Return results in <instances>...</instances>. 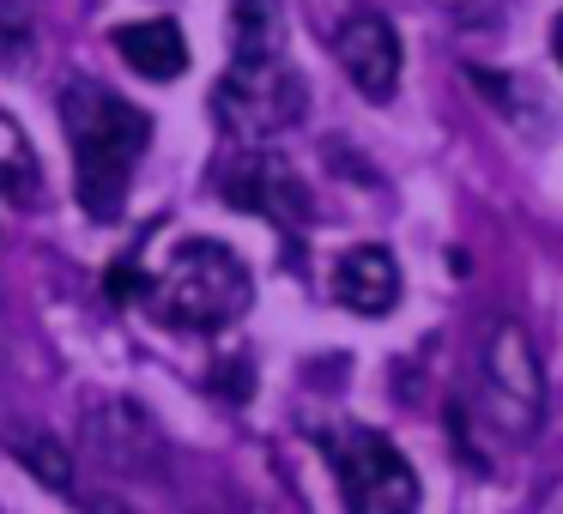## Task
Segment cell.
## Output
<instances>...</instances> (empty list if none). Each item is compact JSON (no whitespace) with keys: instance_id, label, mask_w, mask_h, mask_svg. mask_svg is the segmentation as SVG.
Instances as JSON below:
<instances>
[{"instance_id":"9c48e42d","label":"cell","mask_w":563,"mask_h":514,"mask_svg":"<svg viewBox=\"0 0 563 514\" xmlns=\"http://www.w3.org/2000/svg\"><path fill=\"white\" fill-rule=\"evenodd\" d=\"M115 55H122L134 74H146V79H183V67H188V43H183V31H176V19H140V25H122L115 31Z\"/></svg>"},{"instance_id":"8992f818","label":"cell","mask_w":563,"mask_h":514,"mask_svg":"<svg viewBox=\"0 0 563 514\" xmlns=\"http://www.w3.org/2000/svg\"><path fill=\"white\" fill-rule=\"evenodd\" d=\"M219 194L231 200L236 212H255V219L279 224V231H303L309 224V188L303 176L291 170V158H279L273 146H249L224 164Z\"/></svg>"},{"instance_id":"ba28073f","label":"cell","mask_w":563,"mask_h":514,"mask_svg":"<svg viewBox=\"0 0 563 514\" xmlns=\"http://www.w3.org/2000/svg\"><path fill=\"white\" fill-rule=\"evenodd\" d=\"M333 297L352 315H388L400 303V260L382 243H357L333 260Z\"/></svg>"},{"instance_id":"277c9868","label":"cell","mask_w":563,"mask_h":514,"mask_svg":"<svg viewBox=\"0 0 563 514\" xmlns=\"http://www.w3.org/2000/svg\"><path fill=\"white\" fill-rule=\"evenodd\" d=\"M303 110H309V91L291 62H231L219 91H212V115L236 139H273L303 122Z\"/></svg>"},{"instance_id":"4fadbf2b","label":"cell","mask_w":563,"mask_h":514,"mask_svg":"<svg viewBox=\"0 0 563 514\" xmlns=\"http://www.w3.org/2000/svg\"><path fill=\"white\" fill-rule=\"evenodd\" d=\"M25 49H31V19H25V7H19V0H0V62L13 67Z\"/></svg>"},{"instance_id":"5bb4252c","label":"cell","mask_w":563,"mask_h":514,"mask_svg":"<svg viewBox=\"0 0 563 514\" xmlns=\"http://www.w3.org/2000/svg\"><path fill=\"white\" fill-rule=\"evenodd\" d=\"M551 55H558V67H563V13H558V25H551Z\"/></svg>"},{"instance_id":"30bf717a","label":"cell","mask_w":563,"mask_h":514,"mask_svg":"<svg viewBox=\"0 0 563 514\" xmlns=\"http://www.w3.org/2000/svg\"><path fill=\"white\" fill-rule=\"evenodd\" d=\"M231 62H285L279 0H231Z\"/></svg>"},{"instance_id":"52a82bcc","label":"cell","mask_w":563,"mask_h":514,"mask_svg":"<svg viewBox=\"0 0 563 514\" xmlns=\"http://www.w3.org/2000/svg\"><path fill=\"white\" fill-rule=\"evenodd\" d=\"M333 55H340L345 79L357 86V98L388 103L400 91V31L388 25V13H369V7L345 13L340 31H333Z\"/></svg>"},{"instance_id":"7a4b0ae2","label":"cell","mask_w":563,"mask_h":514,"mask_svg":"<svg viewBox=\"0 0 563 514\" xmlns=\"http://www.w3.org/2000/svg\"><path fill=\"white\" fill-rule=\"evenodd\" d=\"M146 303L176 333H224L255 303V279L236 248L212 243V236H188L170 248V267L158 272V284H146Z\"/></svg>"},{"instance_id":"7c38bea8","label":"cell","mask_w":563,"mask_h":514,"mask_svg":"<svg viewBox=\"0 0 563 514\" xmlns=\"http://www.w3.org/2000/svg\"><path fill=\"white\" fill-rule=\"evenodd\" d=\"M43 170H37V152H31L25 127L0 110V194L7 200H37Z\"/></svg>"},{"instance_id":"5b68a950","label":"cell","mask_w":563,"mask_h":514,"mask_svg":"<svg viewBox=\"0 0 563 514\" xmlns=\"http://www.w3.org/2000/svg\"><path fill=\"white\" fill-rule=\"evenodd\" d=\"M478 393H485V417L497 436L527 442L539 429V417H545V369H539V351L521 321H497L490 327Z\"/></svg>"},{"instance_id":"9a60e30c","label":"cell","mask_w":563,"mask_h":514,"mask_svg":"<svg viewBox=\"0 0 563 514\" xmlns=\"http://www.w3.org/2000/svg\"><path fill=\"white\" fill-rule=\"evenodd\" d=\"M91 514H134L128 502H91Z\"/></svg>"},{"instance_id":"8fae6325","label":"cell","mask_w":563,"mask_h":514,"mask_svg":"<svg viewBox=\"0 0 563 514\" xmlns=\"http://www.w3.org/2000/svg\"><path fill=\"white\" fill-rule=\"evenodd\" d=\"M0 442H7V454H13L37 484L74 490V454H67L62 436H49L43 424H7V436H0Z\"/></svg>"},{"instance_id":"3957f363","label":"cell","mask_w":563,"mask_h":514,"mask_svg":"<svg viewBox=\"0 0 563 514\" xmlns=\"http://www.w3.org/2000/svg\"><path fill=\"white\" fill-rule=\"evenodd\" d=\"M328 442L333 478H340L345 514H418V472L382 429H340Z\"/></svg>"},{"instance_id":"6da1fadb","label":"cell","mask_w":563,"mask_h":514,"mask_svg":"<svg viewBox=\"0 0 563 514\" xmlns=\"http://www.w3.org/2000/svg\"><path fill=\"white\" fill-rule=\"evenodd\" d=\"M62 127L74 146V188L79 206L98 224H110L128 206L140 152L152 146V122L128 98L103 91L98 79H67L62 86Z\"/></svg>"}]
</instances>
